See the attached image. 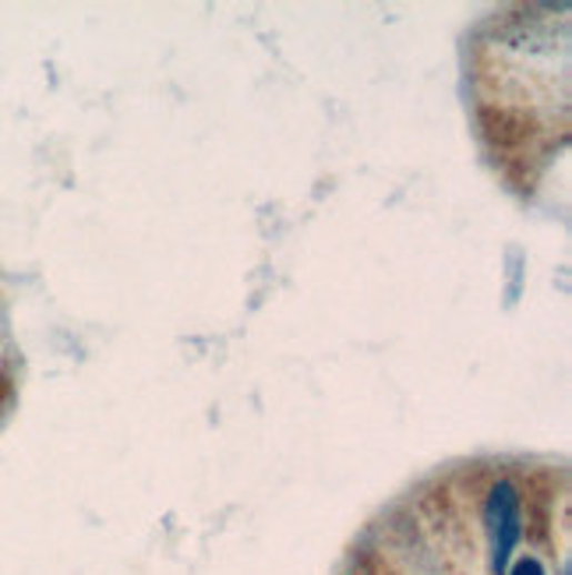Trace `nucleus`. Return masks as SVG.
<instances>
[{"label":"nucleus","mask_w":572,"mask_h":575,"mask_svg":"<svg viewBox=\"0 0 572 575\" xmlns=\"http://www.w3.org/2000/svg\"><path fill=\"white\" fill-rule=\"evenodd\" d=\"M484 519H488V533H491V568H495V575H505L509 572V558H512V551H516L520 533H523L516 487H512V484H495V487H491Z\"/></svg>","instance_id":"f257e3e1"},{"label":"nucleus","mask_w":572,"mask_h":575,"mask_svg":"<svg viewBox=\"0 0 572 575\" xmlns=\"http://www.w3.org/2000/svg\"><path fill=\"white\" fill-rule=\"evenodd\" d=\"M509 575H544V565L538 558H520L516 565L509 568Z\"/></svg>","instance_id":"f03ea898"}]
</instances>
